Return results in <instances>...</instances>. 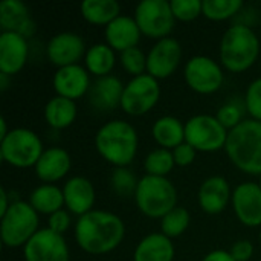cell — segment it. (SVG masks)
<instances>
[{
    "instance_id": "cell-44",
    "label": "cell",
    "mask_w": 261,
    "mask_h": 261,
    "mask_svg": "<svg viewBox=\"0 0 261 261\" xmlns=\"http://www.w3.org/2000/svg\"><path fill=\"white\" fill-rule=\"evenodd\" d=\"M6 76H9V75H6V73H0V83H2V86H0V89H2V92L3 90H6V84H8V81H6Z\"/></svg>"
},
{
    "instance_id": "cell-36",
    "label": "cell",
    "mask_w": 261,
    "mask_h": 261,
    "mask_svg": "<svg viewBox=\"0 0 261 261\" xmlns=\"http://www.w3.org/2000/svg\"><path fill=\"white\" fill-rule=\"evenodd\" d=\"M246 109L255 121L261 122V78L255 80L246 92Z\"/></svg>"
},
{
    "instance_id": "cell-29",
    "label": "cell",
    "mask_w": 261,
    "mask_h": 261,
    "mask_svg": "<svg viewBox=\"0 0 261 261\" xmlns=\"http://www.w3.org/2000/svg\"><path fill=\"white\" fill-rule=\"evenodd\" d=\"M87 70L96 76H107L115 66V54L109 44H95L86 54Z\"/></svg>"
},
{
    "instance_id": "cell-23",
    "label": "cell",
    "mask_w": 261,
    "mask_h": 261,
    "mask_svg": "<svg viewBox=\"0 0 261 261\" xmlns=\"http://www.w3.org/2000/svg\"><path fill=\"white\" fill-rule=\"evenodd\" d=\"M122 93V83L116 76H101L90 87V102L99 110H112L121 104Z\"/></svg>"
},
{
    "instance_id": "cell-14",
    "label": "cell",
    "mask_w": 261,
    "mask_h": 261,
    "mask_svg": "<svg viewBox=\"0 0 261 261\" xmlns=\"http://www.w3.org/2000/svg\"><path fill=\"white\" fill-rule=\"evenodd\" d=\"M232 205L239 220L246 226L261 225V187L252 182L242 184L232 194Z\"/></svg>"
},
{
    "instance_id": "cell-15",
    "label": "cell",
    "mask_w": 261,
    "mask_h": 261,
    "mask_svg": "<svg viewBox=\"0 0 261 261\" xmlns=\"http://www.w3.org/2000/svg\"><path fill=\"white\" fill-rule=\"evenodd\" d=\"M84 54V41L78 34L73 32H61L50 38L47 44V57L49 60L58 66L66 67L76 64V61Z\"/></svg>"
},
{
    "instance_id": "cell-12",
    "label": "cell",
    "mask_w": 261,
    "mask_h": 261,
    "mask_svg": "<svg viewBox=\"0 0 261 261\" xmlns=\"http://www.w3.org/2000/svg\"><path fill=\"white\" fill-rule=\"evenodd\" d=\"M26 261H69V249L63 236L47 229L38 231L24 245Z\"/></svg>"
},
{
    "instance_id": "cell-21",
    "label": "cell",
    "mask_w": 261,
    "mask_h": 261,
    "mask_svg": "<svg viewBox=\"0 0 261 261\" xmlns=\"http://www.w3.org/2000/svg\"><path fill=\"white\" fill-rule=\"evenodd\" d=\"M231 197V188L226 179L220 176H213L206 179L199 191V203L202 210L208 214L222 213Z\"/></svg>"
},
{
    "instance_id": "cell-6",
    "label": "cell",
    "mask_w": 261,
    "mask_h": 261,
    "mask_svg": "<svg viewBox=\"0 0 261 261\" xmlns=\"http://www.w3.org/2000/svg\"><path fill=\"white\" fill-rule=\"evenodd\" d=\"M38 216L31 203L14 202L5 216H2L0 234L8 248L26 245L38 231Z\"/></svg>"
},
{
    "instance_id": "cell-34",
    "label": "cell",
    "mask_w": 261,
    "mask_h": 261,
    "mask_svg": "<svg viewBox=\"0 0 261 261\" xmlns=\"http://www.w3.org/2000/svg\"><path fill=\"white\" fill-rule=\"evenodd\" d=\"M112 187L119 196H130L132 193H136L138 184L133 173L122 168H116L112 174Z\"/></svg>"
},
{
    "instance_id": "cell-18",
    "label": "cell",
    "mask_w": 261,
    "mask_h": 261,
    "mask_svg": "<svg viewBox=\"0 0 261 261\" xmlns=\"http://www.w3.org/2000/svg\"><path fill=\"white\" fill-rule=\"evenodd\" d=\"M0 26L3 32H15L24 38L32 35L35 29L26 5L20 0H3L0 3Z\"/></svg>"
},
{
    "instance_id": "cell-33",
    "label": "cell",
    "mask_w": 261,
    "mask_h": 261,
    "mask_svg": "<svg viewBox=\"0 0 261 261\" xmlns=\"http://www.w3.org/2000/svg\"><path fill=\"white\" fill-rule=\"evenodd\" d=\"M121 64L128 73L139 76L144 75V70L147 69V58L141 49L132 47L121 52Z\"/></svg>"
},
{
    "instance_id": "cell-37",
    "label": "cell",
    "mask_w": 261,
    "mask_h": 261,
    "mask_svg": "<svg viewBox=\"0 0 261 261\" xmlns=\"http://www.w3.org/2000/svg\"><path fill=\"white\" fill-rule=\"evenodd\" d=\"M220 124L225 127V128H234L237 127L240 122H242V110L240 107H237L236 104H226L223 106L219 112H217V116H216Z\"/></svg>"
},
{
    "instance_id": "cell-43",
    "label": "cell",
    "mask_w": 261,
    "mask_h": 261,
    "mask_svg": "<svg viewBox=\"0 0 261 261\" xmlns=\"http://www.w3.org/2000/svg\"><path fill=\"white\" fill-rule=\"evenodd\" d=\"M8 130H6V121L3 119V118H0V141L3 139V138H6L8 136Z\"/></svg>"
},
{
    "instance_id": "cell-7",
    "label": "cell",
    "mask_w": 261,
    "mask_h": 261,
    "mask_svg": "<svg viewBox=\"0 0 261 261\" xmlns=\"http://www.w3.org/2000/svg\"><path fill=\"white\" fill-rule=\"evenodd\" d=\"M0 154L9 165L26 168L37 165L43 154V145L40 138L28 128H15L2 139Z\"/></svg>"
},
{
    "instance_id": "cell-35",
    "label": "cell",
    "mask_w": 261,
    "mask_h": 261,
    "mask_svg": "<svg viewBox=\"0 0 261 261\" xmlns=\"http://www.w3.org/2000/svg\"><path fill=\"white\" fill-rule=\"evenodd\" d=\"M170 5L174 17L182 21H191L202 14L200 0H171Z\"/></svg>"
},
{
    "instance_id": "cell-28",
    "label": "cell",
    "mask_w": 261,
    "mask_h": 261,
    "mask_svg": "<svg viewBox=\"0 0 261 261\" xmlns=\"http://www.w3.org/2000/svg\"><path fill=\"white\" fill-rule=\"evenodd\" d=\"M64 203L63 191L55 185H41L31 194V206L37 213L54 214L61 210Z\"/></svg>"
},
{
    "instance_id": "cell-9",
    "label": "cell",
    "mask_w": 261,
    "mask_h": 261,
    "mask_svg": "<svg viewBox=\"0 0 261 261\" xmlns=\"http://www.w3.org/2000/svg\"><path fill=\"white\" fill-rule=\"evenodd\" d=\"M174 18L167 0H142L135 11V20L141 32L151 38H167L174 28Z\"/></svg>"
},
{
    "instance_id": "cell-2",
    "label": "cell",
    "mask_w": 261,
    "mask_h": 261,
    "mask_svg": "<svg viewBox=\"0 0 261 261\" xmlns=\"http://www.w3.org/2000/svg\"><path fill=\"white\" fill-rule=\"evenodd\" d=\"M225 148L237 168L249 174H261L260 121H242L228 133Z\"/></svg>"
},
{
    "instance_id": "cell-3",
    "label": "cell",
    "mask_w": 261,
    "mask_h": 261,
    "mask_svg": "<svg viewBox=\"0 0 261 261\" xmlns=\"http://www.w3.org/2000/svg\"><path fill=\"white\" fill-rule=\"evenodd\" d=\"M95 145L98 153L106 161L122 168L136 156L138 135L128 122L110 121L98 130Z\"/></svg>"
},
{
    "instance_id": "cell-4",
    "label": "cell",
    "mask_w": 261,
    "mask_h": 261,
    "mask_svg": "<svg viewBox=\"0 0 261 261\" xmlns=\"http://www.w3.org/2000/svg\"><path fill=\"white\" fill-rule=\"evenodd\" d=\"M260 54V41L255 32L246 24L231 26L220 43V60L231 72L249 69Z\"/></svg>"
},
{
    "instance_id": "cell-10",
    "label": "cell",
    "mask_w": 261,
    "mask_h": 261,
    "mask_svg": "<svg viewBox=\"0 0 261 261\" xmlns=\"http://www.w3.org/2000/svg\"><path fill=\"white\" fill-rule=\"evenodd\" d=\"M161 96V87L158 80L151 75L135 76L125 87L121 99V107L125 113L139 116L151 110Z\"/></svg>"
},
{
    "instance_id": "cell-1",
    "label": "cell",
    "mask_w": 261,
    "mask_h": 261,
    "mask_svg": "<svg viewBox=\"0 0 261 261\" xmlns=\"http://www.w3.org/2000/svg\"><path fill=\"white\" fill-rule=\"evenodd\" d=\"M122 220L107 211H90L80 217L75 237L80 248L89 254H107L118 248L124 239Z\"/></svg>"
},
{
    "instance_id": "cell-38",
    "label": "cell",
    "mask_w": 261,
    "mask_h": 261,
    "mask_svg": "<svg viewBox=\"0 0 261 261\" xmlns=\"http://www.w3.org/2000/svg\"><path fill=\"white\" fill-rule=\"evenodd\" d=\"M173 158H174V162L180 167H185V165H190L194 158H196V150L188 144V142H184L180 144L179 147H176L173 150Z\"/></svg>"
},
{
    "instance_id": "cell-20",
    "label": "cell",
    "mask_w": 261,
    "mask_h": 261,
    "mask_svg": "<svg viewBox=\"0 0 261 261\" xmlns=\"http://www.w3.org/2000/svg\"><path fill=\"white\" fill-rule=\"evenodd\" d=\"M64 203L73 213L84 216L90 213V208L95 203V190L93 185L81 176L72 177L63 188Z\"/></svg>"
},
{
    "instance_id": "cell-45",
    "label": "cell",
    "mask_w": 261,
    "mask_h": 261,
    "mask_svg": "<svg viewBox=\"0 0 261 261\" xmlns=\"http://www.w3.org/2000/svg\"><path fill=\"white\" fill-rule=\"evenodd\" d=\"M260 187H261V182H260Z\"/></svg>"
},
{
    "instance_id": "cell-16",
    "label": "cell",
    "mask_w": 261,
    "mask_h": 261,
    "mask_svg": "<svg viewBox=\"0 0 261 261\" xmlns=\"http://www.w3.org/2000/svg\"><path fill=\"white\" fill-rule=\"evenodd\" d=\"M28 60L26 38L15 32H2L0 35V72L14 75Z\"/></svg>"
},
{
    "instance_id": "cell-39",
    "label": "cell",
    "mask_w": 261,
    "mask_h": 261,
    "mask_svg": "<svg viewBox=\"0 0 261 261\" xmlns=\"http://www.w3.org/2000/svg\"><path fill=\"white\" fill-rule=\"evenodd\" d=\"M69 225H70V217L64 210H60L49 217V229L60 234V236L64 231H67Z\"/></svg>"
},
{
    "instance_id": "cell-5",
    "label": "cell",
    "mask_w": 261,
    "mask_h": 261,
    "mask_svg": "<svg viewBox=\"0 0 261 261\" xmlns=\"http://www.w3.org/2000/svg\"><path fill=\"white\" fill-rule=\"evenodd\" d=\"M135 199L138 208L148 217L162 219L176 208V188L165 177L147 174L138 184Z\"/></svg>"
},
{
    "instance_id": "cell-19",
    "label": "cell",
    "mask_w": 261,
    "mask_h": 261,
    "mask_svg": "<svg viewBox=\"0 0 261 261\" xmlns=\"http://www.w3.org/2000/svg\"><path fill=\"white\" fill-rule=\"evenodd\" d=\"M141 38V29L135 18L127 15L116 17L112 23L106 26V40L112 49L127 50L136 47Z\"/></svg>"
},
{
    "instance_id": "cell-22",
    "label": "cell",
    "mask_w": 261,
    "mask_h": 261,
    "mask_svg": "<svg viewBox=\"0 0 261 261\" xmlns=\"http://www.w3.org/2000/svg\"><path fill=\"white\" fill-rule=\"evenodd\" d=\"M70 170V156L63 148H49L43 151L35 165L37 176L44 182H57Z\"/></svg>"
},
{
    "instance_id": "cell-25",
    "label": "cell",
    "mask_w": 261,
    "mask_h": 261,
    "mask_svg": "<svg viewBox=\"0 0 261 261\" xmlns=\"http://www.w3.org/2000/svg\"><path fill=\"white\" fill-rule=\"evenodd\" d=\"M44 118H46V122L54 128L69 127L76 118L75 101L63 98V96L52 98L44 107Z\"/></svg>"
},
{
    "instance_id": "cell-32",
    "label": "cell",
    "mask_w": 261,
    "mask_h": 261,
    "mask_svg": "<svg viewBox=\"0 0 261 261\" xmlns=\"http://www.w3.org/2000/svg\"><path fill=\"white\" fill-rule=\"evenodd\" d=\"M190 225V214L185 208H174L162 217V232L168 239L179 237Z\"/></svg>"
},
{
    "instance_id": "cell-27",
    "label": "cell",
    "mask_w": 261,
    "mask_h": 261,
    "mask_svg": "<svg viewBox=\"0 0 261 261\" xmlns=\"http://www.w3.org/2000/svg\"><path fill=\"white\" fill-rule=\"evenodd\" d=\"M121 6L116 0H86L81 3L83 17L93 24H109L119 17Z\"/></svg>"
},
{
    "instance_id": "cell-30",
    "label": "cell",
    "mask_w": 261,
    "mask_h": 261,
    "mask_svg": "<svg viewBox=\"0 0 261 261\" xmlns=\"http://www.w3.org/2000/svg\"><path fill=\"white\" fill-rule=\"evenodd\" d=\"M243 6L242 0H203L202 14L210 20H226Z\"/></svg>"
},
{
    "instance_id": "cell-31",
    "label": "cell",
    "mask_w": 261,
    "mask_h": 261,
    "mask_svg": "<svg viewBox=\"0 0 261 261\" xmlns=\"http://www.w3.org/2000/svg\"><path fill=\"white\" fill-rule=\"evenodd\" d=\"M173 153L167 148H158L151 151L145 159V170L150 176L165 177L174 167Z\"/></svg>"
},
{
    "instance_id": "cell-24",
    "label": "cell",
    "mask_w": 261,
    "mask_h": 261,
    "mask_svg": "<svg viewBox=\"0 0 261 261\" xmlns=\"http://www.w3.org/2000/svg\"><path fill=\"white\" fill-rule=\"evenodd\" d=\"M173 243L164 234L147 236L135 251V261H173Z\"/></svg>"
},
{
    "instance_id": "cell-26",
    "label": "cell",
    "mask_w": 261,
    "mask_h": 261,
    "mask_svg": "<svg viewBox=\"0 0 261 261\" xmlns=\"http://www.w3.org/2000/svg\"><path fill=\"white\" fill-rule=\"evenodd\" d=\"M153 138L164 148H176L184 144L185 127L177 118L164 116L158 119L153 125Z\"/></svg>"
},
{
    "instance_id": "cell-41",
    "label": "cell",
    "mask_w": 261,
    "mask_h": 261,
    "mask_svg": "<svg viewBox=\"0 0 261 261\" xmlns=\"http://www.w3.org/2000/svg\"><path fill=\"white\" fill-rule=\"evenodd\" d=\"M203 261H236L232 258V255L226 251H213L210 252Z\"/></svg>"
},
{
    "instance_id": "cell-17",
    "label": "cell",
    "mask_w": 261,
    "mask_h": 261,
    "mask_svg": "<svg viewBox=\"0 0 261 261\" xmlns=\"http://www.w3.org/2000/svg\"><path fill=\"white\" fill-rule=\"evenodd\" d=\"M54 87L58 96L75 101L89 90V75L78 64L60 67L54 76Z\"/></svg>"
},
{
    "instance_id": "cell-13",
    "label": "cell",
    "mask_w": 261,
    "mask_h": 261,
    "mask_svg": "<svg viewBox=\"0 0 261 261\" xmlns=\"http://www.w3.org/2000/svg\"><path fill=\"white\" fill-rule=\"evenodd\" d=\"M182 49L177 40L167 37L161 38L147 57V70L153 78H167L179 66Z\"/></svg>"
},
{
    "instance_id": "cell-42",
    "label": "cell",
    "mask_w": 261,
    "mask_h": 261,
    "mask_svg": "<svg viewBox=\"0 0 261 261\" xmlns=\"http://www.w3.org/2000/svg\"><path fill=\"white\" fill-rule=\"evenodd\" d=\"M0 200H2V203H0V217H2V216L6 214V211L11 206V205H8V194H6V191L3 188L0 190Z\"/></svg>"
},
{
    "instance_id": "cell-8",
    "label": "cell",
    "mask_w": 261,
    "mask_h": 261,
    "mask_svg": "<svg viewBox=\"0 0 261 261\" xmlns=\"http://www.w3.org/2000/svg\"><path fill=\"white\" fill-rule=\"evenodd\" d=\"M228 132L216 116L197 115L185 124V142L194 150L216 151L226 145Z\"/></svg>"
},
{
    "instance_id": "cell-40",
    "label": "cell",
    "mask_w": 261,
    "mask_h": 261,
    "mask_svg": "<svg viewBox=\"0 0 261 261\" xmlns=\"http://www.w3.org/2000/svg\"><path fill=\"white\" fill-rule=\"evenodd\" d=\"M229 254L232 255V258L236 261H248L254 254V246L248 240H240V242L232 245Z\"/></svg>"
},
{
    "instance_id": "cell-11",
    "label": "cell",
    "mask_w": 261,
    "mask_h": 261,
    "mask_svg": "<svg viewBox=\"0 0 261 261\" xmlns=\"http://www.w3.org/2000/svg\"><path fill=\"white\" fill-rule=\"evenodd\" d=\"M185 80L188 86L199 93H213L220 89L223 73L220 66L203 55L193 57L185 66Z\"/></svg>"
}]
</instances>
